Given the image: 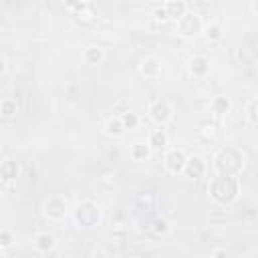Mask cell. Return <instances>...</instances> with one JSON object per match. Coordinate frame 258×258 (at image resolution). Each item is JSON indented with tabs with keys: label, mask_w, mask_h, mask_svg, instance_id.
<instances>
[{
	"label": "cell",
	"mask_w": 258,
	"mask_h": 258,
	"mask_svg": "<svg viewBox=\"0 0 258 258\" xmlns=\"http://www.w3.org/2000/svg\"><path fill=\"white\" fill-rule=\"evenodd\" d=\"M103 58H105V50H103L99 44H91V46H85V48H83V60H85V62H89V64H99Z\"/></svg>",
	"instance_id": "cell-16"
},
{
	"label": "cell",
	"mask_w": 258,
	"mask_h": 258,
	"mask_svg": "<svg viewBox=\"0 0 258 258\" xmlns=\"http://www.w3.org/2000/svg\"><path fill=\"white\" fill-rule=\"evenodd\" d=\"M147 145H149L151 149H157V151L167 149V145H169V137H167L165 129H153V131L149 133V137H147Z\"/></svg>",
	"instance_id": "cell-11"
},
{
	"label": "cell",
	"mask_w": 258,
	"mask_h": 258,
	"mask_svg": "<svg viewBox=\"0 0 258 258\" xmlns=\"http://www.w3.org/2000/svg\"><path fill=\"white\" fill-rule=\"evenodd\" d=\"M151 230H153V234H157V236H165V234L169 232V222H167L165 218H155Z\"/></svg>",
	"instance_id": "cell-23"
},
{
	"label": "cell",
	"mask_w": 258,
	"mask_h": 258,
	"mask_svg": "<svg viewBox=\"0 0 258 258\" xmlns=\"http://www.w3.org/2000/svg\"><path fill=\"white\" fill-rule=\"evenodd\" d=\"M34 248L38 252H50L54 248V238L48 232H38L34 236Z\"/></svg>",
	"instance_id": "cell-17"
},
{
	"label": "cell",
	"mask_w": 258,
	"mask_h": 258,
	"mask_svg": "<svg viewBox=\"0 0 258 258\" xmlns=\"http://www.w3.org/2000/svg\"><path fill=\"white\" fill-rule=\"evenodd\" d=\"M149 153H151V147L145 141H137L131 145V157L137 161H145L149 157Z\"/></svg>",
	"instance_id": "cell-19"
},
{
	"label": "cell",
	"mask_w": 258,
	"mask_h": 258,
	"mask_svg": "<svg viewBox=\"0 0 258 258\" xmlns=\"http://www.w3.org/2000/svg\"><path fill=\"white\" fill-rule=\"evenodd\" d=\"M210 109H212L214 115H226V113H230V109H232V101H230V97H226V95H216V97L210 101Z\"/></svg>",
	"instance_id": "cell-14"
},
{
	"label": "cell",
	"mask_w": 258,
	"mask_h": 258,
	"mask_svg": "<svg viewBox=\"0 0 258 258\" xmlns=\"http://www.w3.org/2000/svg\"><path fill=\"white\" fill-rule=\"evenodd\" d=\"M210 198L222 206L232 204L240 194V179L236 175H214L208 183Z\"/></svg>",
	"instance_id": "cell-1"
},
{
	"label": "cell",
	"mask_w": 258,
	"mask_h": 258,
	"mask_svg": "<svg viewBox=\"0 0 258 258\" xmlns=\"http://www.w3.org/2000/svg\"><path fill=\"white\" fill-rule=\"evenodd\" d=\"M183 173H185L189 179H200V177H204V173H206V161H204L200 155L187 157V163H185Z\"/></svg>",
	"instance_id": "cell-9"
},
{
	"label": "cell",
	"mask_w": 258,
	"mask_h": 258,
	"mask_svg": "<svg viewBox=\"0 0 258 258\" xmlns=\"http://www.w3.org/2000/svg\"><path fill=\"white\" fill-rule=\"evenodd\" d=\"M185 163H187V153H185L183 149H179V147H171V149H167L165 155H163V165H165V169H167L169 173H173V175L183 173Z\"/></svg>",
	"instance_id": "cell-6"
},
{
	"label": "cell",
	"mask_w": 258,
	"mask_h": 258,
	"mask_svg": "<svg viewBox=\"0 0 258 258\" xmlns=\"http://www.w3.org/2000/svg\"><path fill=\"white\" fill-rule=\"evenodd\" d=\"M214 169L216 175H236L244 169V153L238 147L226 145L214 155Z\"/></svg>",
	"instance_id": "cell-2"
},
{
	"label": "cell",
	"mask_w": 258,
	"mask_h": 258,
	"mask_svg": "<svg viewBox=\"0 0 258 258\" xmlns=\"http://www.w3.org/2000/svg\"><path fill=\"white\" fill-rule=\"evenodd\" d=\"M12 242H14L12 232H10L8 228H4V230L0 232V246H2V248H8V246H12Z\"/></svg>",
	"instance_id": "cell-24"
},
{
	"label": "cell",
	"mask_w": 258,
	"mask_h": 258,
	"mask_svg": "<svg viewBox=\"0 0 258 258\" xmlns=\"http://www.w3.org/2000/svg\"><path fill=\"white\" fill-rule=\"evenodd\" d=\"M0 113H2V117H4V119L14 117V115L18 113L16 99H12V97H4V99L0 101Z\"/></svg>",
	"instance_id": "cell-18"
},
{
	"label": "cell",
	"mask_w": 258,
	"mask_h": 258,
	"mask_svg": "<svg viewBox=\"0 0 258 258\" xmlns=\"http://www.w3.org/2000/svg\"><path fill=\"white\" fill-rule=\"evenodd\" d=\"M153 18H155L157 22H165V20H169V16H167V12H165L163 4H161V6H157V8L153 10Z\"/></svg>",
	"instance_id": "cell-25"
},
{
	"label": "cell",
	"mask_w": 258,
	"mask_h": 258,
	"mask_svg": "<svg viewBox=\"0 0 258 258\" xmlns=\"http://www.w3.org/2000/svg\"><path fill=\"white\" fill-rule=\"evenodd\" d=\"M175 32L183 38H196L200 32H204V20L198 12L187 10L177 22H175Z\"/></svg>",
	"instance_id": "cell-4"
},
{
	"label": "cell",
	"mask_w": 258,
	"mask_h": 258,
	"mask_svg": "<svg viewBox=\"0 0 258 258\" xmlns=\"http://www.w3.org/2000/svg\"><path fill=\"white\" fill-rule=\"evenodd\" d=\"M18 171H20V167H18V163L14 159H4L0 163V177H2L4 183L14 181L18 177Z\"/></svg>",
	"instance_id": "cell-13"
},
{
	"label": "cell",
	"mask_w": 258,
	"mask_h": 258,
	"mask_svg": "<svg viewBox=\"0 0 258 258\" xmlns=\"http://www.w3.org/2000/svg\"><path fill=\"white\" fill-rule=\"evenodd\" d=\"M139 71L145 79H157L161 75V60L155 56H145L139 62Z\"/></svg>",
	"instance_id": "cell-10"
},
{
	"label": "cell",
	"mask_w": 258,
	"mask_h": 258,
	"mask_svg": "<svg viewBox=\"0 0 258 258\" xmlns=\"http://www.w3.org/2000/svg\"><path fill=\"white\" fill-rule=\"evenodd\" d=\"M119 117H121L125 129H135V127L139 125V117H137V113H133V111H125V113H121Z\"/></svg>",
	"instance_id": "cell-21"
},
{
	"label": "cell",
	"mask_w": 258,
	"mask_h": 258,
	"mask_svg": "<svg viewBox=\"0 0 258 258\" xmlns=\"http://www.w3.org/2000/svg\"><path fill=\"white\" fill-rule=\"evenodd\" d=\"M204 36H206L210 42H216V40H220V38L224 36V32H222V26H220L218 22H210L208 26H204Z\"/></svg>",
	"instance_id": "cell-20"
},
{
	"label": "cell",
	"mask_w": 258,
	"mask_h": 258,
	"mask_svg": "<svg viewBox=\"0 0 258 258\" xmlns=\"http://www.w3.org/2000/svg\"><path fill=\"white\" fill-rule=\"evenodd\" d=\"M42 210H44V216H46L48 220H62V218L67 216L69 206H67V200H64V198H60V196H50V198L44 200Z\"/></svg>",
	"instance_id": "cell-7"
},
{
	"label": "cell",
	"mask_w": 258,
	"mask_h": 258,
	"mask_svg": "<svg viewBox=\"0 0 258 258\" xmlns=\"http://www.w3.org/2000/svg\"><path fill=\"white\" fill-rule=\"evenodd\" d=\"M101 218H103V212L99 204L93 200H83L73 208V220L81 228H93L101 222Z\"/></svg>",
	"instance_id": "cell-3"
},
{
	"label": "cell",
	"mask_w": 258,
	"mask_h": 258,
	"mask_svg": "<svg viewBox=\"0 0 258 258\" xmlns=\"http://www.w3.org/2000/svg\"><path fill=\"white\" fill-rule=\"evenodd\" d=\"M103 129H105V133L111 135V137H121V135L125 133V125H123V121H121L119 115L109 117V119L103 123Z\"/></svg>",
	"instance_id": "cell-15"
},
{
	"label": "cell",
	"mask_w": 258,
	"mask_h": 258,
	"mask_svg": "<svg viewBox=\"0 0 258 258\" xmlns=\"http://www.w3.org/2000/svg\"><path fill=\"white\" fill-rule=\"evenodd\" d=\"M212 258H228V254H226L224 248H216V250L212 252Z\"/></svg>",
	"instance_id": "cell-26"
},
{
	"label": "cell",
	"mask_w": 258,
	"mask_h": 258,
	"mask_svg": "<svg viewBox=\"0 0 258 258\" xmlns=\"http://www.w3.org/2000/svg\"><path fill=\"white\" fill-rule=\"evenodd\" d=\"M246 117L252 125H258V97L246 105Z\"/></svg>",
	"instance_id": "cell-22"
},
{
	"label": "cell",
	"mask_w": 258,
	"mask_h": 258,
	"mask_svg": "<svg viewBox=\"0 0 258 258\" xmlns=\"http://www.w3.org/2000/svg\"><path fill=\"white\" fill-rule=\"evenodd\" d=\"M147 115H149V119H151L153 123L165 125V123L173 117V107H171V103H169L167 99L157 97V99H151V101H149V105H147Z\"/></svg>",
	"instance_id": "cell-5"
},
{
	"label": "cell",
	"mask_w": 258,
	"mask_h": 258,
	"mask_svg": "<svg viewBox=\"0 0 258 258\" xmlns=\"http://www.w3.org/2000/svg\"><path fill=\"white\" fill-rule=\"evenodd\" d=\"M187 71L191 77H206L210 73V58L204 54H194L187 60Z\"/></svg>",
	"instance_id": "cell-8"
},
{
	"label": "cell",
	"mask_w": 258,
	"mask_h": 258,
	"mask_svg": "<svg viewBox=\"0 0 258 258\" xmlns=\"http://www.w3.org/2000/svg\"><path fill=\"white\" fill-rule=\"evenodd\" d=\"M163 8H165V12H167V16L169 18H173L175 22L189 10L187 8V4L183 2V0H167V2H163Z\"/></svg>",
	"instance_id": "cell-12"
},
{
	"label": "cell",
	"mask_w": 258,
	"mask_h": 258,
	"mask_svg": "<svg viewBox=\"0 0 258 258\" xmlns=\"http://www.w3.org/2000/svg\"><path fill=\"white\" fill-rule=\"evenodd\" d=\"M250 10H252L254 14H258V0H252V2H250Z\"/></svg>",
	"instance_id": "cell-27"
}]
</instances>
